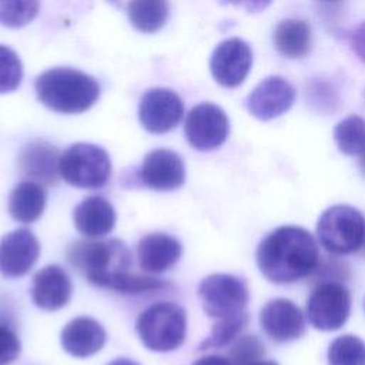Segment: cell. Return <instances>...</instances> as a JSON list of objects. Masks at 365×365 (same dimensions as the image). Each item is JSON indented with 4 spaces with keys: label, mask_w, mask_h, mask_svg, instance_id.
Masks as SVG:
<instances>
[{
    "label": "cell",
    "mask_w": 365,
    "mask_h": 365,
    "mask_svg": "<svg viewBox=\"0 0 365 365\" xmlns=\"http://www.w3.org/2000/svg\"><path fill=\"white\" fill-rule=\"evenodd\" d=\"M221 4H232L237 7H242L248 13H258L267 9L271 0H218Z\"/></svg>",
    "instance_id": "d6a6232c"
},
{
    "label": "cell",
    "mask_w": 365,
    "mask_h": 365,
    "mask_svg": "<svg viewBox=\"0 0 365 365\" xmlns=\"http://www.w3.org/2000/svg\"><path fill=\"white\" fill-rule=\"evenodd\" d=\"M128 20L141 33H155L168 19V0H130Z\"/></svg>",
    "instance_id": "603a6c76"
},
{
    "label": "cell",
    "mask_w": 365,
    "mask_h": 365,
    "mask_svg": "<svg viewBox=\"0 0 365 365\" xmlns=\"http://www.w3.org/2000/svg\"><path fill=\"white\" fill-rule=\"evenodd\" d=\"M34 88L40 103L61 114L84 113L100 97L97 80L70 67H54L41 73Z\"/></svg>",
    "instance_id": "3957f363"
},
{
    "label": "cell",
    "mask_w": 365,
    "mask_h": 365,
    "mask_svg": "<svg viewBox=\"0 0 365 365\" xmlns=\"http://www.w3.org/2000/svg\"><path fill=\"white\" fill-rule=\"evenodd\" d=\"M255 258L261 274L268 281L292 284L317 269L321 254L311 232L297 225H284L261 240Z\"/></svg>",
    "instance_id": "7a4b0ae2"
},
{
    "label": "cell",
    "mask_w": 365,
    "mask_h": 365,
    "mask_svg": "<svg viewBox=\"0 0 365 365\" xmlns=\"http://www.w3.org/2000/svg\"><path fill=\"white\" fill-rule=\"evenodd\" d=\"M294 100V86L281 76H269L250 93L247 108L255 118L268 121L288 111Z\"/></svg>",
    "instance_id": "4fadbf2b"
},
{
    "label": "cell",
    "mask_w": 365,
    "mask_h": 365,
    "mask_svg": "<svg viewBox=\"0 0 365 365\" xmlns=\"http://www.w3.org/2000/svg\"><path fill=\"white\" fill-rule=\"evenodd\" d=\"M259 322L264 332L275 342L298 339L305 332L302 311L289 299L277 298L264 305L259 312Z\"/></svg>",
    "instance_id": "9a60e30c"
},
{
    "label": "cell",
    "mask_w": 365,
    "mask_h": 365,
    "mask_svg": "<svg viewBox=\"0 0 365 365\" xmlns=\"http://www.w3.org/2000/svg\"><path fill=\"white\" fill-rule=\"evenodd\" d=\"M46 190L36 181H23L17 184L9 197L10 215L23 224L37 221L46 207Z\"/></svg>",
    "instance_id": "44dd1931"
},
{
    "label": "cell",
    "mask_w": 365,
    "mask_h": 365,
    "mask_svg": "<svg viewBox=\"0 0 365 365\" xmlns=\"http://www.w3.org/2000/svg\"><path fill=\"white\" fill-rule=\"evenodd\" d=\"M107 334L103 325L91 317L71 319L60 334L63 349L76 358H88L106 344Z\"/></svg>",
    "instance_id": "ac0fdd59"
},
{
    "label": "cell",
    "mask_w": 365,
    "mask_h": 365,
    "mask_svg": "<svg viewBox=\"0 0 365 365\" xmlns=\"http://www.w3.org/2000/svg\"><path fill=\"white\" fill-rule=\"evenodd\" d=\"M361 251H364V254H365V245H364V248H362V250H361Z\"/></svg>",
    "instance_id": "f35d334b"
},
{
    "label": "cell",
    "mask_w": 365,
    "mask_h": 365,
    "mask_svg": "<svg viewBox=\"0 0 365 365\" xmlns=\"http://www.w3.org/2000/svg\"><path fill=\"white\" fill-rule=\"evenodd\" d=\"M23 78V64L14 50L0 44V94L14 91Z\"/></svg>",
    "instance_id": "83f0119b"
},
{
    "label": "cell",
    "mask_w": 365,
    "mask_h": 365,
    "mask_svg": "<svg viewBox=\"0 0 365 365\" xmlns=\"http://www.w3.org/2000/svg\"><path fill=\"white\" fill-rule=\"evenodd\" d=\"M351 312V292L339 281L318 282L307 301V318L319 331H336Z\"/></svg>",
    "instance_id": "ba28073f"
},
{
    "label": "cell",
    "mask_w": 365,
    "mask_h": 365,
    "mask_svg": "<svg viewBox=\"0 0 365 365\" xmlns=\"http://www.w3.org/2000/svg\"><path fill=\"white\" fill-rule=\"evenodd\" d=\"M67 259L88 282L121 294H141L168 287L165 281L130 272L131 251L117 238L77 241L68 247Z\"/></svg>",
    "instance_id": "6da1fadb"
},
{
    "label": "cell",
    "mask_w": 365,
    "mask_h": 365,
    "mask_svg": "<svg viewBox=\"0 0 365 365\" xmlns=\"http://www.w3.org/2000/svg\"><path fill=\"white\" fill-rule=\"evenodd\" d=\"M115 210L108 200L91 195L78 202L73 211L76 230L88 238H100L111 232L115 225Z\"/></svg>",
    "instance_id": "d6986e66"
},
{
    "label": "cell",
    "mask_w": 365,
    "mask_h": 365,
    "mask_svg": "<svg viewBox=\"0 0 365 365\" xmlns=\"http://www.w3.org/2000/svg\"><path fill=\"white\" fill-rule=\"evenodd\" d=\"M184 114L181 97L164 87L150 88L144 93L138 106L141 125L154 134H164L177 127Z\"/></svg>",
    "instance_id": "30bf717a"
},
{
    "label": "cell",
    "mask_w": 365,
    "mask_h": 365,
    "mask_svg": "<svg viewBox=\"0 0 365 365\" xmlns=\"http://www.w3.org/2000/svg\"><path fill=\"white\" fill-rule=\"evenodd\" d=\"M317 237L329 254L358 252L365 245V217L351 205H332L321 214Z\"/></svg>",
    "instance_id": "5b68a950"
},
{
    "label": "cell",
    "mask_w": 365,
    "mask_h": 365,
    "mask_svg": "<svg viewBox=\"0 0 365 365\" xmlns=\"http://www.w3.org/2000/svg\"><path fill=\"white\" fill-rule=\"evenodd\" d=\"M184 134L188 144L195 150L211 151L225 143L230 134V121L221 107L201 103L188 111Z\"/></svg>",
    "instance_id": "9c48e42d"
},
{
    "label": "cell",
    "mask_w": 365,
    "mask_h": 365,
    "mask_svg": "<svg viewBox=\"0 0 365 365\" xmlns=\"http://www.w3.org/2000/svg\"><path fill=\"white\" fill-rule=\"evenodd\" d=\"M192 365H234V364L231 362L230 358H225L222 355H205L197 359L195 362H192Z\"/></svg>",
    "instance_id": "836d02e7"
},
{
    "label": "cell",
    "mask_w": 365,
    "mask_h": 365,
    "mask_svg": "<svg viewBox=\"0 0 365 365\" xmlns=\"http://www.w3.org/2000/svg\"><path fill=\"white\" fill-rule=\"evenodd\" d=\"M251 365H278V364L275 361H264V359H261V361L252 362Z\"/></svg>",
    "instance_id": "8d00e7d4"
},
{
    "label": "cell",
    "mask_w": 365,
    "mask_h": 365,
    "mask_svg": "<svg viewBox=\"0 0 365 365\" xmlns=\"http://www.w3.org/2000/svg\"><path fill=\"white\" fill-rule=\"evenodd\" d=\"M58 173L67 184L76 188L96 190L110 180L111 160L104 148L90 143H77L60 155Z\"/></svg>",
    "instance_id": "8992f818"
},
{
    "label": "cell",
    "mask_w": 365,
    "mask_h": 365,
    "mask_svg": "<svg viewBox=\"0 0 365 365\" xmlns=\"http://www.w3.org/2000/svg\"><path fill=\"white\" fill-rule=\"evenodd\" d=\"M110 3H113L114 6H117V7H120L121 6V1L120 0H108Z\"/></svg>",
    "instance_id": "74e56055"
},
{
    "label": "cell",
    "mask_w": 365,
    "mask_h": 365,
    "mask_svg": "<svg viewBox=\"0 0 365 365\" xmlns=\"http://www.w3.org/2000/svg\"><path fill=\"white\" fill-rule=\"evenodd\" d=\"M38 255L37 237L27 228H17L0 240V272L7 278L24 277Z\"/></svg>",
    "instance_id": "5bb4252c"
},
{
    "label": "cell",
    "mask_w": 365,
    "mask_h": 365,
    "mask_svg": "<svg viewBox=\"0 0 365 365\" xmlns=\"http://www.w3.org/2000/svg\"><path fill=\"white\" fill-rule=\"evenodd\" d=\"M349 41L354 53L362 63H365V23H361L358 27L352 30Z\"/></svg>",
    "instance_id": "1f68e13d"
},
{
    "label": "cell",
    "mask_w": 365,
    "mask_h": 365,
    "mask_svg": "<svg viewBox=\"0 0 365 365\" xmlns=\"http://www.w3.org/2000/svg\"><path fill=\"white\" fill-rule=\"evenodd\" d=\"M38 0H0V24L19 29L29 24L38 13Z\"/></svg>",
    "instance_id": "4316f807"
},
{
    "label": "cell",
    "mask_w": 365,
    "mask_h": 365,
    "mask_svg": "<svg viewBox=\"0 0 365 365\" xmlns=\"http://www.w3.org/2000/svg\"><path fill=\"white\" fill-rule=\"evenodd\" d=\"M334 140L346 155H361L365 151V118L348 115L334 128Z\"/></svg>",
    "instance_id": "cb8c5ba5"
},
{
    "label": "cell",
    "mask_w": 365,
    "mask_h": 365,
    "mask_svg": "<svg viewBox=\"0 0 365 365\" xmlns=\"http://www.w3.org/2000/svg\"><path fill=\"white\" fill-rule=\"evenodd\" d=\"M71 279L60 265H46L33 277L31 299L41 309L57 311L66 307L71 298Z\"/></svg>",
    "instance_id": "2e32d148"
},
{
    "label": "cell",
    "mask_w": 365,
    "mask_h": 365,
    "mask_svg": "<svg viewBox=\"0 0 365 365\" xmlns=\"http://www.w3.org/2000/svg\"><path fill=\"white\" fill-rule=\"evenodd\" d=\"M364 96H365V94H364Z\"/></svg>",
    "instance_id": "b9f144b4"
},
{
    "label": "cell",
    "mask_w": 365,
    "mask_h": 365,
    "mask_svg": "<svg viewBox=\"0 0 365 365\" xmlns=\"http://www.w3.org/2000/svg\"><path fill=\"white\" fill-rule=\"evenodd\" d=\"M137 184L154 191H173L185 181L182 158L167 148L150 151L134 175Z\"/></svg>",
    "instance_id": "8fae6325"
},
{
    "label": "cell",
    "mask_w": 365,
    "mask_h": 365,
    "mask_svg": "<svg viewBox=\"0 0 365 365\" xmlns=\"http://www.w3.org/2000/svg\"><path fill=\"white\" fill-rule=\"evenodd\" d=\"M60 153L47 141H33L27 144L19 157L20 171L30 181L54 184L60 177L58 173Z\"/></svg>",
    "instance_id": "ffe728a7"
},
{
    "label": "cell",
    "mask_w": 365,
    "mask_h": 365,
    "mask_svg": "<svg viewBox=\"0 0 365 365\" xmlns=\"http://www.w3.org/2000/svg\"><path fill=\"white\" fill-rule=\"evenodd\" d=\"M329 365H365V342L355 335H341L328 348Z\"/></svg>",
    "instance_id": "484cf974"
},
{
    "label": "cell",
    "mask_w": 365,
    "mask_h": 365,
    "mask_svg": "<svg viewBox=\"0 0 365 365\" xmlns=\"http://www.w3.org/2000/svg\"><path fill=\"white\" fill-rule=\"evenodd\" d=\"M21 351L17 335L6 325L0 324V365H10L14 362Z\"/></svg>",
    "instance_id": "f546056e"
},
{
    "label": "cell",
    "mask_w": 365,
    "mask_h": 365,
    "mask_svg": "<svg viewBox=\"0 0 365 365\" xmlns=\"http://www.w3.org/2000/svg\"><path fill=\"white\" fill-rule=\"evenodd\" d=\"M252 66V51L248 43L232 37L220 43L211 54L210 70L222 87H237L248 76Z\"/></svg>",
    "instance_id": "7c38bea8"
},
{
    "label": "cell",
    "mask_w": 365,
    "mask_h": 365,
    "mask_svg": "<svg viewBox=\"0 0 365 365\" xmlns=\"http://www.w3.org/2000/svg\"><path fill=\"white\" fill-rule=\"evenodd\" d=\"M198 298L204 312L214 319L237 315L247 307V282L231 274H211L198 285Z\"/></svg>",
    "instance_id": "52a82bcc"
},
{
    "label": "cell",
    "mask_w": 365,
    "mask_h": 365,
    "mask_svg": "<svg viewBox=\"0 0 365 365\" xmlns=\"http://www.w3.org/2000/svg\"><path fill=\"white\" fill-rule=\"evenodd\" d=\"M325 1H336V0H325Z\"/></svg>",
    "instance_id": "ab89813d"
},
{
    "label": "cell",
    "mask_w": 365,
    "mask_h": 365,
    "mask_svg": "<svg viewBox=\"0 0 365 365\" xmlns=\"http://www.w3.org/2000/svg\"><path fill=\"white\" fill-rule=\"evenodd\" d=\"M364 307H365V304H364Z\"/></svg>",
    "instance_id": "60d3db41"
},
{
    "label": "cell",
    "mask_w": 365,
    "mask_h": 365,
    "mask_svg": "<svg viewBox=\"0 0 365 365\" xmlns=\"http://www.w3.org/2000/svg\"><path fill=\"white\" fill-rule=\"evenodd\" d=\"M135 331L143 345L154 352L178 349L187 335L185 309L175 302H157L137 318Z\"/></svg>",
    "instance_id": "277c9868"
},
{
    "label": "cell",
    "mask_w": 365,
    "mask_h": 365,
    "mask_svg": "<svg viewBox=\"0 0 365 365\" xmlns=\"http://www.w3.org/2000/svg\"><path fill=\"white\" fill-rule=\"evenodd\" d=\"M315 275V279L318 282H325V281H339L348 278V267L345 262L336 261V259H329L324 262V267L318 264L317 269L311 274Z\"/></svg>",
    "instance_id": "4dcf8cb0"
},
{
    "label": "cell",
    "mask_w": 365,
    "mask_h": 365,
    "mask_svg": "<svg viewBox=\"0 0 365 365\" xmlns=\"http://www.w3.org/2000/svg\"><path fill=\"white\" fill-rule=\"evenodd\" d=\"M248 321H250V315L245 311L232 317L218 319L214 324L210 335L198 345V349L200 351L220 349L232 344L238 338L241 331L247 327Z\"/></svg>",
    "instance_id": "d4e9b609"
},
{
    "label": "cell",
    "mask_w": 365,
    "mask_h": 365,
    "mask_svg": "<svg viewBox=\"0 0 365 365\" xmlns=\"http://www.w3.org/2000/svg\"><path fill=\"white\" fill-rule=\"evenodd\" d=\"M265 356L264 344L255 335L238 336L228 351V358L234 365H251Z\"/></svg>",
    "instance_id": "f1b7e54d"
},
{
    "label": "cell",
    "mask_w": 365,
    "mask_h": 365,
    "mask_svg": "<svg viewBox=\"0 0 365 365\" xmlns=\"http://www.w3.org/2000/svg\"><path fill=\"white\" fill-rule=\"evenodd\" d=\"M274 46L287 58H301L311 48V27L299 19H285L274 30Z\"/></svg>",
    "instance_id": "7402d4cb"
},
{
    "label": "cell",
    "mask_w": 365,
    "mask_h": 365,
    "mask_svg": "<svg viewBox=\"0 0 365 365\" xmlns=\"http://www.w3.org/2000/svg\"><path fill=\"white\" fill-rule=\"evenodd\" d=\"M108 365H140V364H137L135 361L128 359V358H117L113 362H110Z\"/></svg>",
    "instance_id": "e575fe53"
},
{
    "label": "cell",
    "mask_w": 365,
    "mask_h": 365,
    "mask_svg": "<svg viewBox=\"0 0 365 365\" xmlns=\"http://www.w3.org/2000/svg\"><path fill=\"white\" fill-rule=\"evenodd\" d=\"M359 170H361V173H362V175L365 177V151L361 154V157H359Z\"/></svg>",
    "instance_id": "d590c367"
},
{
    "label": "cell",
    "mask_w": 365,
    "mask_h": 365,
    "mask_svg": "<svg viewBox=\"0 0 365 365\" xmlns=\"http://www.w3.org/2000/svg\"><path fill=\"white\" fill-rule=\"evenodd\" d=\"M182 254L181 242L164 232L144 235L137 245L140 268L147 274H161L173 268Z\"/></svg>",
    "instance_id": "e0dca14e"
}]
</instances>
